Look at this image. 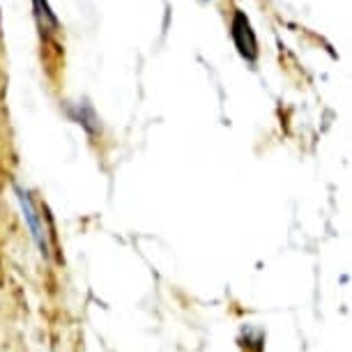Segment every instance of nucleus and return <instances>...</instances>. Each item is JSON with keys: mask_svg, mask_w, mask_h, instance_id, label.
Wrapping results in <instances>:
<instances>
[{"mask_svg": "<svg viewBox=\"0 0 352 352\" xmlns=\"http://www.w3.org/2000/svg\"><path fill=\"white\" fill-rule=\"evenodd\" d=\"M69 113L85 131H90V134H97L99 131V118H97V113L92 111L90 104H76V111H69Z\"/></svg>", "mask_w": 352, "mask_h": 352, "instance_id": "7ed1b4c3", "label": "nucleus"}, {"mask_svg": "<svg viewBox=\"0 0 352 352\" xmlns=\"http://www.w3.org/2000/svg\"><path fill=\"white\" fill-rule=\"evenodd\" d=\"M35 12H37V19L44 28H51V30H58V19L53 16V12L49 8L46 0H35Z\"/></svg>", "mask_w": 352, "mask_h": 352, "instance_id": "20e7f679", "label": "nucleus"}, {"mask_svg": "<svg viewBox=\"0 0 352 352\" xmlns=\"http://www.w3.org/2000/svg\"><path fill=\"white\" fill-rule=\"evenodd\" d=\"M232 39H235L237 49L247 60L254 63L256 60V37L254 32H251V25L247 21V16L242 14V12H235V19H232Z\"/></svg>", "mask_w": 352, "mask_h": 352, "instance_id": "f03ea898", "label": "nucleus"}, {"mask_svg": "<svg viewBox=\"0 0 352 352\" xmlns=\"http://www.w3.org/2000/svg\"><path fill=\"white\" fill-rule=\"evenodd\" d=\"M14 194H16V201H19V208H21L23 221H25V226H28V230H30L32 242L37 244V249H39V254H42L44 261H49V258H51L49 232H46L42 214H39V210H37L35 201H32L30 191L23 189V187H19V184H14Z\"/></svg>", "mask_w": 352, "mask_h": 352, "instance_id": "f257e3e1", "label": "nucleus"}]
</instances>
